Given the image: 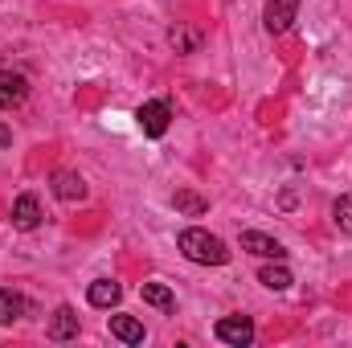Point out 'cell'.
I'll use <instances>...</instances> for the list:
<instances>
[{"instance_id": "6da1fadb", "label": "cell", "mask_w": 352, "mask_h": 348, "mask_svg": "<svg viewBox=\"0 0 352 348\" xmlns=\"http://www.w3.org/2000/svg\"><path fill=\"white\" fill-rule=\"evenodd\" d=\"M176 246H180V254H184L188 262H201V266H226V262H230V246H226L217 234L201 230V226L180 230Z\"/></svg>"}, {"instance_id": "4fadbf2b", "label": "cell", "mask_w": 352, "mask_h": 348, "mask_svg": "<svg viewBox=\"0 0 352 348\" xmlns=\"http://www.w3.org/2000/svg\"><path fill=\"white\" fill-rule=\"evenodd\" d=\"M29 312V303H25V295H16V291H0V324H16L21 316Z\"/></svg>"}, {"instance_id": "3957f363", "label": "cell", "mask_w": 352, "mask_h": 348, "mask_svg": "<svg viewBox=\"0 0 352 348\" xmlns=\"http://www.w3.org/2000/svg\"><path fill=\"white\" fill-rule=\"evenodd\" d=\"M213 336H217L221 345H230V348H246L250 340H254V324H250L246 316H226V320H217Z\"/></svg>"}, {"instance_id": "2e32d148", "label": "cell", "mask_w": 352, "mask_h": 348, "mask_svg": "<svg viewBox=\"0 0 352 348\" xmlns=\"http://www.w3.org/2000/svg\"><path fill=\"white\" fill-rule=\"evenodd\" d=\"M173 205L180 209V213H188V217H201V213L209 209V201H205V197H197V193H188V188H180V193H176Z\"/></svg>"}, {"instance_id": "52a82bcc", "label": "cell", "mask_w": 352, "mask_h": 348, "mask_svg": "<svg viewBox=\"0 0 352 348\" xmlns=\"http://www.w3.org/2000/svg\"><path fill=\"white\" fill-rule=\"evenodd\" d=\"M242 250H250V254H258V259H270V262L287 259L283 242H274L270 234H258V230H246V234H242Z\"/></svg>"}, {"instance_id": "8fae6325", "label": "cell", "mask_w": 352, "mask_h": 348, "mask_svg": "<svg viewBox=\"0 0 352 348\" xmlns=\"http://www.w3.org/2000/svg\"><path fill=\"white\" fill-rule=\"evenodd\" d=\"M111 336L123 345H144V324L135 316H111Z\"/></svg>"}, {"instance_id": "7a4b0ae2", "label": "cell", "mask_w": 352, "mask_h": 348, "mask_svg": "<svg viewBox=\"0 0 352 348\" xmlns=\"http://www.w3.org/2000/svg\"><path fill=\"white\" fill-rule=\"evenodd\" d=\"M135 119H140V131H144V135L160 140V135L168 131V119H173V111H168V102H164V98H152V102H144V107L135 111Z\"/></svg>"}, {"instance_id": "ac0fdd59", "label": "cell", "mask_w": 352, "mask_h": 348, "mask_svg": "<svg viewBox=\"0 0 352 348\" xmlns=\"http://www.w3.org/2000/svg\"><path fill=\"white\" fill-rule=\"evenodd\" d=\"M0 144H12V135H8V127L0 123Z\"/></svg>"}, {"instance_id": "277c9868", "label": "cell", "mask_w": 352, "mask_h": 348, "mask_svg": "<svg viewBox=\"0 0 352 348\" xmlns=\"http://www.w3.org/2000/svg\"><path fill=\"white\" fill-rule=\"evenodd\" d=\"M29 98V78L21 70H0V111H16Z\"/></svg>"}, {"instance_id": "5b68a950", "label": "cell", "mask_w": 352, "mask_h": 348, "mask_svg": "<svg viewBox=\"0 0 352 348\" xmlns=\"http://www.w3.org/2000/svg\"><path fill=\"white\" fill-rule=\"evenodd\" d=\"M295 17H299V4L295 0H270L263 8V25H266V33H287L291 25H295Z\"/></svg>"}, {"instance_id": "e0dca14e", "label": "cell", "mask_w": 352, "mask_h": 348, "mask_svg": "<svg viewBox=\"0 0 352 348\" xmlns=\"http://www.w3.org/2000/svg\"><path fill=\"white\" fill-rule=\"evenodd\" d=\"M332 221H336L340 234H352V197H340V201L332 205Z\"/></svg>"}, {"instance_id": "5bb4252c", "label": "cell", "mask_w": 352, "mask_h": 348, "mask_svg": "<svg viewBox=\"0 0 352 348\" xmlns=\"http://www.w3.org/2000/svg\"><path fill=\"white\" fill-rule=\"evenodd\" d=\"M140 295H144V303H152V307H160V312H173V307H176L173 291H168L164 283H144V287H140Z\"/></svg>"}, {"instance_id": "9a60e30c", "label": "cell", "mask_w": 352, "mask_h": 348, "mask_svg": "<svg viewBox=\"0 0 352 348\" xmlns=\"http://www.w3.org/2000/svg\"><path fill=\"white\" fill-rule=\"evenodd\" d=\"M258 283H263V287H270V291H287V287H291V270H287L283 262L263 266V270H258Z\"/></svg>"}, {"instance_id": "ba28073f", "label": "cell", "mask_w": 352, "mask_h": 348, "mask_svg": "<svg viewBox=\"0 0 352 348\" xmlns=\"http://www.w3.org/2000/svg\"><path fill=\"white\" fill-rule=\"evenodd\" d=\"M87 299H90V307H115L123 299V287L115 279H94L87 287Z\"/></svg>"}, {"instance_id": "30bf717a", "label": "cell", "mask_w": 352, "mask_h": 348, "mask_svg": "<svg viewBox=\"0 0 352 348\" xmlns=\"http://www.w3.org/2000/svg\"><path fill=\"white\" fill-rule=\"evenodd\" d=\"M54 197L58 201H82L87 197V180L78 173H54Z\"/></svg>"}, {"instance_id": "8992f818", "label": "cell", "mask_w": 352, "mask_h": 348, "mask_svg": "<svg viewBox=\"0 0 352 348\" xmlns=\"http://www.w3.org/2000/svg\"><path fill=\"white\" fill-rule=\"evenodd\" d=\"M12 226L25 230V234L41 226V201H37L33 193H21V197L12 201Z\"/></svg>"}, {"instance_id": "9c48e42d", "label": "cell", "mask_w": 352, "mask_h": 348, "mask_svg": "<svg viewBox=\"0 0 352 348\" xmlns=\"http://www.w3.org/2000/svg\"><path fill=\"white\" fill-rule=\"evenodd\" d=\"M50 340H70V336H78V312L74 307H58L54 316H50Z\"/></svg>"}, {"instance_id": "7c38bea8", "label": "cell", "mask_w": 352, "mask_h": 348, "mask_svg": "<svg viewBox=\"0 0 352 348\" xmlns=\"http://www.w3.org/2000/svg\"><path fill=\"white\" fill-rule=\"evenodd\" d=\"M168 41H173L176 54H197V50H201V29H192V25H173V29H168Z\"/></svg>"}]
</instances>
